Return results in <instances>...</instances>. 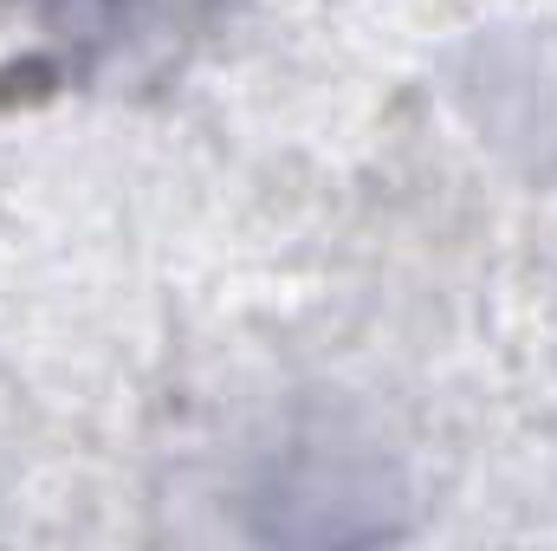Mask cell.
Masks as SVG:
<instances>
[{
	"instance_id": "obj_1",
	"label": "cell",
	"mask_w": 557,
	"mask_h": 551,
	"mask_svg": "<svg viewBox=\"0 0 557 551\" xmlns=\"http://www.w3.org/2000/svg\"><path fill=\"white\" fill-rule=\"evenodd\" d=\"M26 7H124V0H26Z\"/></svg>"
}]
</instances>
